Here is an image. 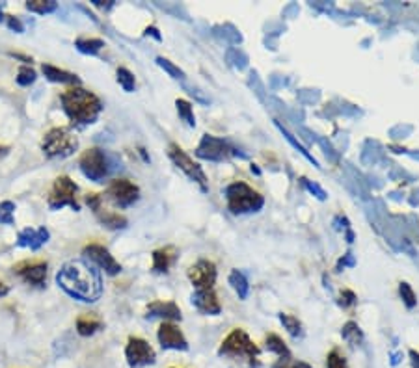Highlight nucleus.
Masks as SVG:
<instances>
[{"label": "nucleus", "instance_id": "ea45409f", "mask_svg": "<svg viewBox=\"0 0 419 368\" xmlns=\"http://www.w3.org/2000/svg\"><path fill=\"white\" fill-rule=\"evenodd\" d=\"M92 4L97 8H103V10H108V8L114 6L112 0H108V2H103V0H92Z\"/></svg>", "mask_w": 419, "mask_h": 368}, {"label": "nucleus", "instance_id": "f03ea898", "mask_svg": "<svg viewBox=\"0 0 419 368\" xmlns=\"http://www.w3.org/2000/svg\"><path fill=\"white\" fill-rule=\"evenodd\" d=\"M60 105L71 125L75 127L93 125L103 112V101L90 90H84L82 86H75L62 93Z\"/></svg>", "mask_w": 419, "mask_h": 368}, {"label": "nucleus", "instance_id": "0eeeda50", "mask_svg": "<svg viewBox=\"0 0 419 368\" xmlns=\"http://www.w3.org/2000/svg\"><path fill=\"white\" fill-rule=\"evenodd\" d=\"M220 355H231V357H244L252 365H257L259 359V348L255 346V342L248 337L244 329H233L231 333L222 341L218 350Z\"/></svg>", "mask_w": 419, "mask_h": 368}, {"label": "nucleus", "instance_id": "7ed1b4c3", "mask_svg": "<svg viewBox=\"0 0 419 368\" xmlns=\"http://www.w3.org/2000/svg\"><path fill=\"white\" fill-rule=\"evenodd\" d=\"M77 149H79V138L67 127H54L41 140V151L51 160L71 157Z\"/></svg>", "mask_w": 419, "mask_h": 368}, {"label": "nucleus", "instance_id": "a19ab883", "mask_svg": "<svg viewBox=\"0 0 419 368\" xmlns=\"http://www.w3.org/2000/svg\"><path fill=\"white\" fill-rule=\"evenodd\" d=\"M10 56L15 60H21V62H25V64H32V58L30 56H25V54H21V53H10Z\"/></svg>", "mask_w": 419, "mask_h": 368}, {"label": "nucleus", "instance_id": "aec40b11", "mask_svg": "<svg viewBox=\"0 0 419 368\" xmlns=\"http://www.w3.org/2000/svg\"><path fill=\"white\" fill-rule=\"evenodd\" d=\"M177 259V251L172 246H166V248H160V250L153 251V272L157 274H166L168 270L172 268V264L175 263Z\"/></svg>", "mask_w": 419, "mask_h": 368}, {"label": "nucleus", "instance_id": "5701e85b", "mask_svg": "<svg viewBox=\"0 0 419 368\" xmlns=\"http://www.w3.org/2000/svg\"><path fill=\"white\" fill-rule=\"evenodd\" d=\"M95 216H97V220H99L101 224L105 225V227H108V229H125L127 227V218L123 216V214H120V212H105V211H99L95 212Z\"/></svg>", "mask_w": 419, "mask_h": 368}, {"label": "nucleus", "instance_id": "9b49d317", "mask_svg": "<svg viewBox=\"0 0 419 368\" xmlns=\"http://www.w3.org/2000/svg\"><path fill=\"white\" fill-rule=\"evenodd\" d=\"M82 255H84L86 261H90V264H93L95 268L103 270L108 276H118L121 272V264L101 244H88L86 248L82 250Z\"/></svg>", "mask_w": 419, "mask_h": 368}, {"label": "nucleus", "instance_id": "49530a36", "mask_svg": "<svg viewBox=\"0 0 419 368\" xmlns=\"http://www.w3.org/2000/svg\"><path fill=\"white\" fill-rule=\"evenodd\" d=\"M6 15H4V6H0V23H4Z\"/></svg>", "mask_w": 419, "mask_h": 368}, {"label": "nucleus", "instance_id": "4468645a", "mask_svg": "<svg viewBox=\"0 0 419 368\" xmlns=\"http://www.w3.org/2000/svg\"><path fill=\"white\" fill-rule=\"evenodd\" d=\"M157 339H159L162 350H177V352H186L188 350V342L177 324L162 322L159 331H157Z\"/></svg>", "mask_w": 419, "mask_h": 368}, {"label": "nucleus", "instance_id": "72a5a7b5", "mask_svg": "<svg viewBox=\"0 0 419 368\" xmlns=\"http://www.w3.org/2000/svg\"><path fill=\"white\" fill-rule=\"evenodd\" d=\"M157 64H159L160 67H162V69H164V71L166 73H170V75H172L173 79L175 80H183L185 79V73L181 71L179 67L177 66H173L172 62H170V60H166V58H162V56H159V58H157Z\"/></svg>", "mask_w": 419, "mask_h": 368}, {"label": "nucleus", "instance_id": "f704fd0d", "mask_svg": "<svg viewBox=\"0 0 419 368\" xmlns=\"http://www.w3.org/2000/svg\"><path fill=\"white\" fill-rule=\"evenodd\" d=\"M399 292H401V298L405 300L406 307H414V305H416V294H414V290L410 289V285L401 283Z\"/></svg>", "mask_w": 419, "mask_h": 368}, {"label": "nucleus", "instance_id": "a18cd8bd", "mask_svg": "<svg viewBox=\"0 0 419 368\" xmlns=\"http://www.w3.org/2000/svg\"><path fill=\"white\" fill-rule=\"evenodd\" d=\"M10 153V147H6V145H0V157H4V155H8Z\"/></svg>", "mask_w": 419, "mask_h": 368}, {"label": "nucleus", "instance_id": "dca6fc26", "mask_svg": "<svg viewBox=\"0 0 419 368\" xmlns=\"http://www.w3.org/2000/svg\"><path fill=\"white\" fill-rule=\"evenodd\" d=\"M51 240V233L47 227H27L19 231L15 246L17 248H28V250L38 251L41 250L47 242Z\"/></svg>", "mask_w": 419, "mask_h": 368}, {"label": "nucleus", "instance_id": "de8ad7c7", "mask_svg": "<svg viewBox=\"0 0 419 368\" xmlns=\"http://www.w3.org/2000/svg\"><path fill=\"white\" fill-rule=\"evenodd\" d=\"M172 368H175V367H172Z\"/></svg>", "mask_w": 419, "mask_h": 368}, {"label": "nucleus", "instance_id": "473e14b6", "mask_svg": "<svg viewBox=\"0 0 419 368\" xmlns=\"http://www.w3.org/2000/svg\"><path fill=\"white\" fill-rule=\"evenodd\" d=\"M326 368H348L345 355H341L340 350H332L326 357Z\"/></svg>", "mask_w": 419, "mask_h": 368}, {"label": "nucleus", "instance_id": "37998d69", "mask_svg": "<svg viewBox=\"0 0 419 368\" xmlns=\"http://www.w3.org/2000/svg\"><path fill=\"white\" fill-rule=\"evenodd\" d=\"M8 294H10V287H8L6 283H2V281H0V298L8 296Z\"/></svg>", "mask_w": 419, "mask_h": 368}, {"label": "nucleus", "instance_id": "cd10ccee", "mask_svg": "<svg viewBox=\"0 0 419 368\" xmlns=\"http://www.w3.org/2000/svg\"><path fill=\"white\" fill-rule=\"evenodd\" d=\"M116 79H118V84H120L127 93L134 92V88H136V79H134V75L129 71L127 67H120V69H118Z\"/></svg>", "mask_w": 419, "mask_h": 368}, {"label": "nucleus", "instance_id": "c9c22d12", "mask_svg": "<svg viewBox=\"0 0 419 368\" xmlns=\"http://www.w3.org/2000/svg\"><path fill=\"white\" fill-rule=\"evenodd\" d=\"M4 23H6V27L10 28L12 32H17V34L25 32V25H23V21H21L19 17H15V15H6Z\"/></svg>", "mask_w": 419, "mask_h": 368}, {"label": "nucleus", "instance_id": "a878e982", "mask_svg": "<svg viewBox=\"0 0 419 368\" xmlns=\"http://www.w3.org/2000/svg\"><path fill=\"white\" fill-rule=\"evenodd\" d=\"M17 205L14 201H0V225H14Z\"/></svg>", "mask_w": 419, "mask_h": 368}, {"label": "nucleus", "instance_id": "e433bc0d", "mask_svg": "<svg viewBox=\"0 0 419 368\" xmlns=\"http://www.w3.org/2000/svg\"><path fill=\"white\" fill-rule=\"evenodd\" d=\"M274 368H313V367L304 361H291V359L287 357V359H279V361L274 365Z\"/></svg>", "mask_w": 419, "mask_h": 368}, {"label": "nucleus", "instance_id": "6ab92c4d", "mask_svg": "<svg viewBox=\"0 0 419 368\" xmlns=\"http://www.w3.org/2000/svg\"><path fill=\"white\" fill-rule=\"evenodd\" d=\"M147 318H162L164 322L181 320V309L173 302H153L147 307Z\"/></svg>", "mask_w": 419, "mask_h": 368}, {"label": "nucleus", "instance_id": "6e6552de", "mask_svg": "<svg viewBox=\"0 0 419 368\" xmlns=\"http://www.w3.org/2000/svg\"><path fill=\"white\" fill-rule=\"evenodd\" d=\"M168 157H170V160H172L173 164L177 166V168L185 173L186 177L190 179V181H194L196 184H200L201 190L203 192L209 190L205 171L201 170V166L198 164V162H194L192 158L188 157V155L181 149L179 145L175 144L170 145V147H168Z\"/></svg>", "mask_w": 419, "mask_h": 368}, {"label": "nucleus", "instance_id": "c85d7f7f", "mask_svg": "<svg viewBox=\"0 0 419 368\" xmlns=\"http://www.w3.org/2000/svg\"><path fill=\"white\" fill-rule=\"evenodd\" d=\"M266 348L270 350V352H274L276 355H279V357H289V348L285 346V342L281 341L278 335H274V333H270V335L266 337Z\"/></svg>", "mask_w": 419, "mask_h": 368}, {"label": "nucleus", "instance_id": "39448f33", "mask_svg": "<svg viewBox=\"0 0 419 368\" xmlns=\"http://www.w3.org/2000/svg\"><path fill=\"white\" fill-rule=\"evenodd\" d=\"M79 168L82 175L93 183H105V179L110 177V173H112L114 164L112 158L108 157V153H105L99 147H92V149L82 153Z\"/></svg>", "mask_w": 419, "mask_h": 368}, {"label": "nucleus", "instance_id": "9d476101", "mask_svg": "<svg viewBox=\"0 0 419 368\" xmlns=\"http://www.w3.org/2000/svg\"><path fill=\"white\" fill-rule=\"evenodd\" d=\"M108 199L112 201L116 207L127 209L140 199L138 184H134L129 179H114L107 188Z\"/></svg>", "mask_w": 419, "mask_h": 368}, {"label": "nucleus", "instance_id": "20e7f679", "mask_svg": "<svg viewBox=\"0 0 419 368\" xmlns=\"http://www.w3.org/2000/svg\"><path fill=\"white\" fill-rule=\"evenodd\" d=\"M227 209L233 214H244V212H255L259 211L265 199L259 192L253 190L252 186H248L246 183H233L227 186L226 190Z\"/></svg>", "mask_w": 419, "mask_h": 368}, {"label": "nucleus", "instance_id": "423d86ee", "mask_svg": "<svg viewBox=\"0 0 419 368\" xmlns=\"http://www.w3.org/2000/svg\"><path fill=\"white\" fill-rule=\"evenodd\" d=\"M47 205H49L51 211H60L64 207H69L75 212H79V184L75 183L71 177H67V175L58 177L54 181L51 192H49Z\"/></svg>", "mask_w": 419, "mask_h": 368}, {"label": "nucleus", "instance_id": "a211bd4d", "mask_svg": "<svg viewBox=\"0 0 419 368\" xmlns=\"http://www.w3.org/2000/svg\"><path fill=\"white\" fill-rule=\"evenodd\" d=\"M41 73L45 75L47 80L56 82V84H67L71 86V88L82 84V80H80L75 73L60 69V67L53 66V64H43V66H41Z\"/></svg>", "mask_w": 419, "mask_h": 368}, {"label": "nucleus", "instance_id": "58836bf2", "mask_svg": "<svg viewBox=\"0 0 419 368\" xmlns=\"http://www.w3.org/2000/svg\"><path fill=\"white\" fill-rule=\"evenodd\" d=\"M354 302H356L354 292H351V290H343V292H341V303H343L345 307H348V305H354Z\"/></svg>", "mask_w": 419, "mask_h": 368}, {"label": "nucleus", "instance_id": "ddd939ff", "mask_svg": "<svg viewBox=\"0 0 419 368\" xmlns=\"http://www.w3.org/2000/svg\"><path fill=\"white\" fill-rule=\"evenodd\" d=\"M186 276L190 279V283L196 287V290L213 289L216 283V264L209 259H200L198 263L188 268Z\"/></svg>", "mask_w": 419, "mask_h": 368}, {"label": "nucleus", "instance_id": "7c9ffc66", "mask_svg": "<svg viewBox=\"0 0 419 368\" xmlns=\"http://www.w3.org/2000/svg\"><path fill=\"white\" fill-rule=\"evenodd\" d=\"M279 320H281V324L285 326V329L291 333L293 337H300L302 335V324H300V320L296 318V316L293 315H279Z\"/></svg>", "mask_w": 419, "mask_h": 368}, {"label": "nucleus", "instance_id": "2f4dec72", "mask_svg": "<svg viewBox=\"0 0 419 368\" xmlns=\"http://www.w3.org/2000/svg\"><path fill=\"white\" fill-rule=\"evenodd\" d=\"M343 339L351 342V344H358V342H361V331H359L358 324L354 322L345 324V328H343Z\"/></svg>", "mask_w": 419, "mask_h": 368}, {"label": "nucleus", "instance_id": "f8f14e48", "mask_svg": "<svg viewBox=\"0 0 419 368\" xmlns=\"http://www.w3.org/2000/svg\"><path fill=\"white\" fill-rule=\"evenodd\" d=\"M14 274L19 276L23 281L36 289H45L49 264L45 261H25L14 266Z\"/></svg>", "mask_w": 419, "mask_h": 368}, {"label": "nucleus", "instance_id": "bb28decb", "mask_svg": "<svg viewBox=\"0 0 419 368\" xmlns=\"http://www.w3.org/2000/svg\"><path fill=\"white\" fill-rule=\"evenodd\" d=\"M38 80V73L34 71L30 66H23L19 67L17 71V77H15V82L21 86V88H30Z\"/></svg>", "mask_w": 419, "mask_h": 368}, {"label": "nucleus", "instance_id": "393cba45", "mask_svg": "<svg viewBox=\"0 0 419 368\" xmlns=\"http://www.w3.org/2000/svg\"><path fill=\"white\" fill-rule=\"evenodd\" d=\"M175 108H177V114L179 118L185 121L188 127H196V118H194V110L192 105L185 99H177L175 101Z\"/></svg>", "mask_w": 419, "mask_h": 368}, {"label": "nucleus", "instance_id": "1a4fd4ad", "mask_svg": "<svg viewBox=\"0 0 419 368\" xmlns=\"http://www.w3.org/2000/svg\"><path fill=\"white\" fill-rule=\"evenodd\" d=\"M125 359L127 365L131 368H142L155 365L157 354H155V350L149 346V342L144 341L142 337H129L125 346Z\"/></svg>", "mask_w": 419, "mask_h": 368}, {"label": "nucleus", "instance_id": "c03bdc74", "mask_svg": "<svg viewBox=\"0 0 419 368\" xmlns=\"http://www.w3.org/2000/svg\"><path fill=\"white\" fill-rule=\"evenodd\" d=\"M410 357H412V365H414V368H419V354L418 352H410Z\"/></svg>", "mask_w": 419, "mask_h": 368}, {"label": "nucleus", "instance_id": "c756f323", "mask_svg": "<svg viewBox=\"0 0 419 368\" xmlns=\"http://www.w3.org/2000/svg\"><path fill=\"white\" fill-rule=\"evenodd\" d=\"M229 283L233 285V289L239 292L240 298L248 296V281L244 279V276L240 274L239 270H233L231 276H229Z\"/></svg>", "mask_w": 419, "mask_h": 368}, {"label": "nucleus", "instance_id": "4be33fe9", "mask_svg": "<svg viewBox=\"0 0 419 368\" xmlns=\"http://www.w3.org/2000/svg\"><path fill=\"white\" fill-rule=\"evenodd\" d=\"M75 49L86 56H97L105 49V41L97 38H79L75 40Z\"/></svg>", "mask_w": 419, "mask_h": 368}, {"label": "nucleus", "instance_id": "f3484780", "mask_svg": "<svg viewBox=\"0 0 419 368\" xmlns=\"http://www.w3.org/2000/svg\"><path fill=\"white\" fill-rule=\"evenodd\" d=\"M192 305L203 315H220L222 305L214 289L196 290L192 294Z\"/></svg>", "mask_w": 419, "mask_h": 368}, {"label": "nucleus", "instance_id": "79ce46f5", "mask_svg": "<svg viewBox=\"0 0 419 368\" xmlns=\"http://www.w3.org/2000/svg\"><path fill=\"white\" fill-rule=\"evenodd\" d=\"M146 34H147V36L151 34V36H153L155 40H159V41H160V34H159V30H157V28H155V27H149V28H147Z\"/></svg>", "mask_w": 419, "mask_h": 368}, {"label": "nucleus", "instance_id": "4c0bfd02", "mask_svg": "<svg viewBox=\"0 0 419 368\" xmlns=\"http://www.w3.org/2000/svg\"><path fill=\"white\" fill-rule=\"evenodd\" d=\"M101 203H103V198H101L99 194H88L86 196V205L93 212L101 211Z\"/></svg>", "mask_w": 419, "mask_h": 368}, {"label": "nucleus", "instance_id": "b1692460", "mask_svg": "<svg viewBox=\"0 0 419 368\" xmlns=\"http://www.w3.org/2000/svg\"><path fill=\"white\" fill-rule=\"evenodd\" d=\"M25 8H27L30 14L49 15L58 10V2H54V0H28Z\"/></svg>", "mask_w": 419, "mask_h": 368}, {"label": "nucleus", "instance_id": "f257e3e1", "mask_svg": "<svg viewBox=\"0 0 419 368\" xmlns=\"http://www.w3.org/2000/svg\"><path fill=\"white\" fill-rule=\"evenodd\" d=\"M56 283L67 296L82 303H95L103 296L101 272L88 261H67L56 274Z\"/></svg>", "mask_w": 419, "mask_h": 368}, {"label": "nucleus", "instance_id": "2eb2a0df", "mask_svg": "<svg viewBox=\"0 0 419 368\" xmlns=\"http://www.w3.org/2000/svg\"><path fill=\"white\" fill-rule=\"evenodd\" d=\"M196 155L200 158H205V160H224V158L231 157L233 149L224 140L214 138L211 134H205L201 138L198 149H196Z\"/></svg>", "mask_w": 419, "mask_h": 368}, {"label": "nucleus", "instance_id": "412c9836", "mask_svg": "<svg viewBox=\"0 0 419 368\" xmlns=\"http://www.w3.org/2000/svg\"><path fill=\"white\" fill-rule=\"evenodd\" d=\"M103 326H105V322H103L101 318H97V316L84 315L77 320V333H79L80 337H92L95 335L97 331H101Z\"/></svg>", "mask_w": 419, "mask_h": 368}]
</instances>
